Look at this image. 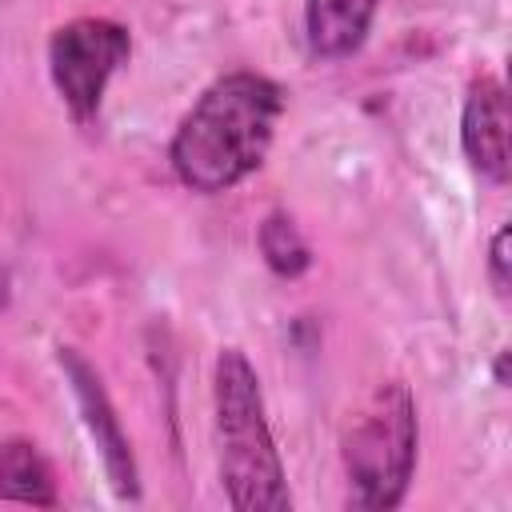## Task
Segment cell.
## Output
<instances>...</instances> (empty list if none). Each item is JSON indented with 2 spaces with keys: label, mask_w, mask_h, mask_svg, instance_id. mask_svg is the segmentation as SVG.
<instances>
[{
  "label": "cell",
  "mask_w": 512,
  "mask_h": 512,
  "mask_svg": "<svg viewBox=\"0 0 512 512\" xmlns=\"http://www.w3.org/2000/svg\"><path fill=\"white\" fill-rule=\"evenodd\" d=\"M380 0H304V28L308 44L324 60L352 56L376 16Z\"/></svg>",
  "instance_id": "52a82bcc"
},
{
  "label": "cell",
  "mask_w": 512,
  "mask_h": 512,
  "mask_svg": "<svg viewBox=\"0 0 512 512\" xmlns=\"http://www.w3.org/2000/svg\"><path fill=\"white\" fill-rule=\"evenodd\" d=\"M352 500L388 512L408 496L416 472V404L404 384H380L344 436Z\"/></svg>",
  "instance_id": "3957f363"
},
{
  "label": "cell",
  "mask_w": 512,
  "mask_h": 512,
  "mask_svg": "<svg viewBox=\"0 0 512 512\" xmlns=\"http://www.w3.org/2000/svg\"><path fill=\"white\" fill-rule=\"evenodd\" d=\"M260 252L276 276H300L312 264V252L288 212H268L260 224Z\"/></svg>",
  "instance_id": "9c48e42d"
},
{
  "label": "cell",
  "mask_w": 512,
  "mask_h": 512,
  "mask_svg": "<svg viewBox=\"0 0 512 512\" xmlns=\"http://www.w3.org/2000/svg\"><path fill=\"white\" fill-rule=\"evenodd\" d=\"M460 144L476 172L504 184L508 180V96L496 76H480L468 88Z\"/></svg>",
  "instance_id": "8992f818"
},
{
  "label": "cell",
  "mask_w": 512,
  "mask_h": 512,
  "mask_svg": "<svg viewBox=\"0 0 512 512\" xmlns=\"http://www.w3.org/2000/svg\"><path fill=\"white\" fill-rule=\"evenodd\" d=\"M216 436H220V476L228 488V504L240 512H288V480L264 420V396L256 368L240 348H224L216 356Z\"/></svg>",
  "instance_id": "7a4b0ae2"
},
{
  "label": "cell",
  "mask_w": 512,
  "mask_h": 512,
  "mask_svg": "<svg viewBox=\"0 0 512 512\" xmlns=\"http://www.w3.org/2000/svg\"><path fill=\"white\" fill-rule=\"evenodd\" d=\"M488 272H492V288H496V296L508 300V288H512V276H508V228H500L496 240H492Z\"/></svg>",
  "instance_id": "30bf717a"
},
{
  "label": "cell",
  "mask_w": 512,
  "mask_h": 512,
  "mask_svg": "<svg viewBox=\"0 0 512 512\" xmlns=\"http://www.w3.org/2000/svg\"><path fill=\"white\" fill-rule=\"evenodd\" d=\"M0 500H20L36 508L56 504V476L32 440L0 444Z\"/></svg>",
  "instance_id": "ba28073f"
},
{
  "label": "cell",
  "mask_w": 512,
  "mask_h": 512,
  "mask_svg": "<svg viewBox=\"0 0 512 512\" xmlns=\"http://www.w3.org/2000/svg\"><path fill=\"white\" fill-rule=\"evenodd\" d=\"M284 92L268 76L228 72L204 88L172 136V168L192 192H228L252 176L272 144Z\"/></svg>",
  "instance_id": "6da1fadb"
},
{
  "label": "cell",
  "mask_w": 512,
  "mask_h": 512,
  "mask_svg": "<svg viewBox=\"0 0 512 512\" xmlns=\"http://www.w3.org/2000/svg\"><path fill=\"white\" fill-rule=\"evenodd\" d=\"M56 360L64 368V380H68L72 396H76V408L84 416V428H88V436H92V444L100 452V464H104V476H108L112 492L120 500H136L140 496L136 456H132V444H128V436L120 428V416H116V408H112V400H108L96 368L76 348H60Z\"/></svg>",
  "instance_id": "5b68a950"
},
{
  "label": "cell",
  "mask_w": 512,
  "mask_h": 512,
  "mask_svg": "<svg viewBox=\"0 0 512 512\" xmlns=\"http://www.w3.org/2000/svg\"><path fill=\"white\" fill-rule=\"evenodd\" d=\"M128 52H132V36L116 20L80 16L52 32V40H48L52 84L76 124L96 120L104 88H108L112 72L128 60Z\"/></svg>",
  "instance_id": "277c9868"
}]
</instances>
